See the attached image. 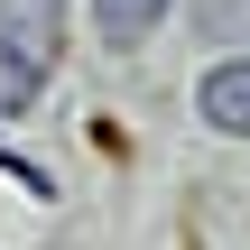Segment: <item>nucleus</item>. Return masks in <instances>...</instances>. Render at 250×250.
<instances>
[{
	"instance_id": "7ed1b4c3",
	"label": "nucleus",
	"mask_w": 250,
	"mask_h": 250,
	"mask_svg": "<svg viewBox=\"0 0 250 250\" xmlns=\"http://www.w3.org/2000/svg\"><path fill=\"white\" fill-rule=\"evenodd\" d=\"M158 19H167V0H93V28H102L111 46H139Z\"/></svg>"
},
{
	"instance_id": "39448f33",
	"label": "nucleus",
	"mask_w": 250,
	"mask_h": 250,
	"mask_svg": "<svg viewBox=\"0 0 250 250\" xmlns=\"http://www.w3.org/2000/svg\"><path fill=\"white\" fill-rule=\"evenodd\" d=\"M37 83H46V74H37L19 46H0V121H19V111L37 102Z\"/></svg>"
},
{
	"instance_id": "f03ea898",
	"label": "nucleus",
	"mask_w": 250,
	"mask_h": 250,
	"mask_svg": "<svg viewBox=\"0 0 250 250\" xmlns=\"http://www.w3.org/2000/svg\"><path fill=\"white\" fill-rule=\"evenodd\" d=\"M195 102H204V121H213L223 139H250V56H232V65H213Z\"/></svg>"
},
{
	"instance_id": "f257e3e1",
	"label": "nucleus",
	"mask_w": 250,
	"mask_h": 250,
	"mask_svg": "<svg viewBox=\"0 0 250 250\" xmlns=\"http://www.w3.org/2000/svg\"><path fill=\"white\" fill-rule=\"evenodd\" d=\"M0 46H19L37 74L65 56V0H0Z\"/></svg>"
},
{
	"instance_id": "20e7f679",
	"label": "nucleus",
	"mask_w": 250,
	"mask_h": 250,
	"mask_svg": "<svg viewBox=\"0 0 250 250\" xmlns=\"http://www.w3.org/2000/svg\"><path fill=\"white\" fill-rule=\"evenodd\" d=\"M195 28H204L213 46H232V56H250V0H195Z\"/></svg>"
}]
</instances>
